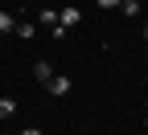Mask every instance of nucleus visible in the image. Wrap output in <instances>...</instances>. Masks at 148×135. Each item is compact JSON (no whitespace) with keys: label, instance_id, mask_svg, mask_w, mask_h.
Listing matches in <instances>:
<instances>
[{"label":"nucleus","instance_id":"1","mask_svg":"<svg viewBox=\"0 0 148 135\" xmlns=\"http://www.w3.org/2000/svg\"><path fill=\"white\" fill-rule=\"evenodd\" d=\"M45 90H49V94H53V98H66V94H70V90H74V82H70V78H66V74H53V78H49V82H45Z\"/></svg>","mask_w":148,"mask_h":135},{"label":"nucleus","instance_id":"2","mask_svg":"<svg viewBox=\"0 0 148 135\" xmlns=\"http://www.w3.org/2000/svg\"><path fill=\"white\" fill-rule=\"evenodd\" d=\"M78 21H82V12H78V8H62V12H58V25H62V29H74Z\"/></svg>","mask_w":148,"mask_h":135},{"label":"nucleus","instance_id":"3","mask_svg":"<svg viewBox=\"0 0 148 135\" xmlns=\"http://www.w3.org/2000/svg\"><path fill=\"white\" fill-rule=\"evenodd\" d=\"M33 78H37V82L45 86V82L53 78V66H49V62H37V66H33Z\"/></svg>","mask_w":148,"mask_h":135},{"label":"nucleus","instance_id":"4","mask_svg":"<svg viewBox=\"0 0 148 135\" xmlns=\"http://www.w3.org/2000/svg\"><path fill=\"white\" fill-rule=\"evenodd\" d=\"M12 115H16V98H8V94H4V98H0V123H8Z\"/></svg>","mask_w":148,"mask_h":135},{"label":"nucleus","instance_id":"5","mask_svg":"<svg viewBox=\"0 0 148 135\" xmlns=\"http://www.w3.org/2000/svg\"><path fill=\"white\" fill-rule=\"evenodd\" d=\"M12 33H16V37H25V41H29V37L37 33V25H33V21H16V29H12Z\"/></svg>","mask_w":148,"mask_h":135},{"label":"nucleus","instance_id":"6","mask_svg":"<svg viewBox=\"0 0 148 135\" xmlns=\"http://www.w3.org/2000/svg\"><path fill=\"white\" fill-rule=\"evenodd\" d=\"M37 25H45V29H53V25H58V12H53V8H41V16H37Z\"/></svg>","mask_w":148,"mask_h":135},{"label":"nucleus","instance_id":"7","mask_svg":"<svg viewBox=\"0 0 148 135\" xmlns=\"http://www.w3.org/2000/svg\"><path fill=\"white\" fill-rule=\"evenodd\" d=\"M12 29H16V16L0 8V33H12Z\"/></svg>","mask_w":148,"mask_h":135},{"label":"nucleus","instance_id":"8","mask_svg":"<svg viewBox=\"0 0 148 135\" xmlns=\"http://www.w3.org/2000/svg\"><path fill=\"white\" fill-rule=\"evenodd\" d=\"M119 8H123V16H140V0H119Z\"/></svg>","mask_w":148,"mask_h":135},{"label":"nucleus","instance_id":"9","mask_svg":"<svg viewBox=\"0 0 148 135\" xmlns=\"http://www.w3.org/2000/svg\"><path fill=\"white\" fill-rule=\"evenodd\" d=\"M99 8H119V0H95Z\"/></svg>","mask_w":148,"mask_h":135},{"label":"nucleus","instance_id":"10","mask_svg":"<svg viewBox=\"0 0 148 135\" xmlns=\"http://www.w3.org/2000/svg\"><path fill=\"white\" fill-rule=\"evenodd\" d=\"M16 135H45L41 127H25V131H16Z\"/></svg>","mask_w":148,"mask_h":135},{"label":"nucleus","instance_id":"11","mask_svg":"<svg viewBox=\"0 0 148 135\" xmlns=\"http://www.w3.org/2000/svg\"><path fill=\"white\" fill-rule=\"evenodd\" d=\"M144 41H148V25H144Z\"/></svg>","mask_w":148,"mask_h":135},{"label":"nucleus","instance_id":"12","mask_svg":"<svg viewBox=\"0 0 148 135\" xmlns=\"http://www.w3.org/2000/svg\"><path fill=\"white\" fill-rule=\"evenodd\" d=\"M144 127H148V119H144Z\"/></svg>","mask_w":148,"mask_h":135}]
</instances>
